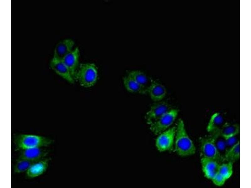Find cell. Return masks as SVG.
<instances>
[{"label": "cell", "instance_id": "6da1fadb", "mask_svg": "<svg viewBox=\"0 0 251 188\" xmlns=\"http://www.w3.org/2000/svg\"><path fill=\"white\" fill-rule=\"evenodd\" d=\"M174 146L175 151L182 157L191 155L195 152L194 144L186 132L183 121L180 119L176 127Z\"/></svg>", "mask_w": 251, "mask_h": 188}, {"label": "cell", "instance_id": "7a4b0ae2", "mask_svg": "<svg viewBox=\"0 0 251 188\" xmlns=\"http://www.w3.org/2000/svg\"><path fill=\"white\" fill-rule=\"evenodd\" d=\"M13 139L17 150L46 147L53 142L52 139L46 137L29 134H15L13 136Z\"/></svg>", "mask_w": 251, "mask_h": 188}, {"label": "cell", "instance_id": "3957f363", "mask_svg": "<svg viewBox=\"0 0 251 188\" xmlns=\"http://www.w3.org/2000/svg\"><path fill=\"white\" fill-rule=\"evenodd\" d=\"M98 77V68L93 63L81 64L79 66L75 77L80 85L85 88L93 86Z\"/></svg>", "mask_w": 251, "mask_h": 188}, {"label": "cell", "instance_id": "277c9868", "mask_svg": "<svg viewBox=\"0 0 251 188\" xmlns=\"http://www.w3.org/2000/svg\"><path fill=\"white\" fill-rule=\"evenodd\" d=\"M215 140V138L212 137L203 138L201 139V158L212 159L219 162L222 160V156L216 146Z\"/></svg>", "mask_w": 251, "mask_h": 188}, {"label": "cell", "instance_id": "5b68a950", "mask_svg": "<svg viewBox=\"0 0 251 188\" xmlns=\"http://www.w3.org/2000/svg\"><path fill=\"white\" fill-rule=\"evenodd\" d=\"M176 127H173L160 133L156 141V146L161 152L172 151L174 148Z\"/></svg>", "mask_w": 251, "mask_h": 188}, {"label": "cell", "instance_id": "8992f818", "mask_svg": "<svg viewBox=\"0 0 251 188\" xmlns=\"http://www.w3.org/2000/svg\"><path fill=\"white\" fill-rule=\"evenodd\" d=\"M178 114V111L171 109L151 124L150 129L155 134H159L167 130L174 122Z\"/></svg>", "mask_w": 251, "mask_h": 188}, {"label": "cell", "instance_id": "52a82bcc", "mask_svg": "<svg viewBox=\"0 0 251 188\" xmlns=\"http://www.w3.org/2000/svg\"><path fill=\"white\" fill-rule=\"evenodd\" d=\"M171 109L170 105L165 102L155 104L146 114V118L147 123L151 125Z\"/></svg>", "mask_w": 251, "mask_h": 188}, {"label": "cell", "instance_id": "ba28073f", "mask_svg": "<svg viewBox=\"0 0 251 188\" xmlns=\"http://www.w3.org/2000/svg\"><path fill=\"white\" fill-rule=\"evenodd\" d=\"M51 68L56 74L71 84H74L75 80L62 60L53 57L50 63Z\"/></svg>", "mask_w": 251, "mask_h": 188}, {"label": "cell", "instance_id": "9c48e42d", "mask_svg": "<svg viewBox=\"0 0 251 188\" xmlns=\"http://www.w3.org/2000/svg\"><path fill=\"white\" fill-rule=\"evenodd\" d=\"M79 49L78 47H76L65 55L62 59L75 80L76 74L79 66Z\"/></svg>", "mask_w": 251, "mask_h": 188}, {"label": "cell", "instance_id": "30bf717a", "mask_svg": "<svg viewBox=\"0 0 251 188\" xmlns=\"http://www.w3.org/2000/svg\"><path fill=\"white\" fill-rule=\"evenodd\" d=\"M19 158L28 159L40 161L48 154L49 151L42 147H34L19 150Z\"/></svg>", "mask_w": 251, "mask_h": 188}, {"label": "cell", "instance_id": "8fae6325", "mask_svg": "<svg viewBox=\"0 0 251 188\" xmlns=\"http://www.w3.org/2000/svg\"><path fill=\"white\" fill-rule=\"evenodd\" d=\"M200 163L202 171L207 178L211 180L218 172L220 164L216 160L201 158Z\"/></svg>", "mask_w": 251, "mask_h": 188}, {"label": "cell", "instance_id": "7c38bea8", "mask_svg": "<svg viewBox=\"0 0 251 188\" xmlns=\"http://www.w3.org/2000/svg\"><path fill=\"white\" fill-rule=\"evenodd\" d=\"M74 45V41L71 39H65L60 41L55 48L53 57L62 60L73 49Z\"/></svg>", "mask_w": 251, "mask_h": 188}, {"label": "cell", "instance_id": "4fadbf2b", "mask_svg": "<svg viewBox=\"0 0 251 188\" xmlns=\"http://www.w3.org/2000/svg\"><path fill=\"white\" fill-rule=\"evenodd\" d=\"M151 99L153 101H160L165 96L166 90L162 84L154 81H152L147 90Z\"/></svg>", "mask_w": 251, "mask_h": 188}, {"label": "cell", "instance_id": "5bb4252c", "mask_svg": "<svg viewBox=\"0 0 251 188\" xmlns=\"http://www.w3.org/2000/svg\"><path fill=\"white\" fill-rule=\"evenodd\" d=\"M50 159H43L34 164L26 171V176L32 178L42 175L46 170Z\"/></svg>", "mask_w": 251, "mask_h": 188}, {"label": "cell", "instance_id": "9a60e30c", "mask_svg": "<svg viewBox=\"0 0 251 188\" xmlns=\"http://www.w3.org/2000/svg\"><path fill=\"white\" fill-rule=\"evenodd\" d=\"M239 126L238 124L225 123L217 131L214 133L226 139L238 134L239 131Z\"/></svg>", "mask_w": 251, "mask_h": 188}, {"label": "cell", "instance_id": "2e32d148", "mask_svg": "<svg viewBox=\"0 0 251 188\" xmlns=\"http://www.w3.org/2000/svg\"><path fill=\"white\" fill-rule=\"evenodd\" d=\"M123 84L126 90L132 93L145 94L147 88L138 83L128 75L123 78Z\"/></svg>", "mask_w": 251, "mask_h": 188}, {"label": "cell", "instance_id": "e0dca14e", "mask_svg": "<svg viewBox=\"0 0 251 188\" xmlns=\"http://www.w3.org/2000/svg\"><path fill=\"white\" fill-rule=\"evenodd\" d=\"M223 118L221 114L216 112L211 116L207 125L206 129L209 132L215 133L224 124Z\"/></svg>", "mask_w": 251, "mask_h": 188}, {"label": "cell", "instance_id": "ac0fdd59", "mask_svg": "<svg viewBox=\"0 0 251 188\" xmlns=\"http://www.w3.org/2000/svg\"><path fill=\"white\" fill-rule=\"evenodd\" d=\"M38 161L19 157L14 166L13 172L15 173L26 172L33 164Z\"/></svg>", "mask_w": 251, "mask_h": 188}, {"label": "cell", "instance_id": "d6986e66", "mask_svg": "<svg viewBox=\"0 0 251 188\" xmlns=\"http://www.w3.org/2000/svg\"><path fill=\"white\" fill-rule=\"evenodd\" d=\"M240 156V143L239 140L230 148L226 152L224 159L227 162H233L237 160Z\"/></svg>", "mask_w": 251, "mask_h": 188}, {"label": "cell", "instance_id": "ffe728a7", "mask_svg": "<svg viewBox=\"0 0 251 188\" xmlns=\"http://www.w3.org/2000/svg\"><path fill=\"white\" fill-rule=\"evenodd\" d=\"M128 76L139 84L147 88L146 86L148 83V79L143 72L138 70H132L128 72Z\"/></svg>", "mask_w": 251, "mask_h": 188}, {"label": "cell", "instance_id": "44dd1931", "mask_svg": "<svg viewBox=\"0 0 251 188\" xmlns=\"http://www.w3.org/2000/svg\"><path fill=\"white\" fill-rule=\"evenodd\" d=\"M218 173L227 180L230 178L233 173V163L227 162L220 164Z\"/></svg>", "mask_w": 251, "mask_h": 188}, {"label": "cell", "instance_id": "7402d4cb", "mask_svg": "<svg viewBox=\"0 0 251 188\" xmlns=\"http://www.w3.org/2000/svg\"><path fill=\"white\" fill-rule=\"evenodd\" d=\"M227 180L218 172L211 179L213 183L219 186H222Z\"/></svg>", "mask_w": 251, "mask_h": 188}, {"label": "cell", "instance_id": "603a6c76", "mask_svg": "<svg viewBox=\"0 0 251 188\" xmlns=\"http://www.w3.org/2000/svg\"><path fill=\"white\" fill-rule=\"evenodd\" d=\"M235 137V136H233L225 139L226 145L231 146V147L239 140L237 141V138Z\"/></svg>", "mask_w": 251, "mask_h": 188}, {"label": "cell", "instance_id": "cb8c5ba5", "mask_svg": "<svg viewBox=\"0 0 251 188\" xmlns=\"http://www.w3.org/2000/svg\"><path fill=\"white\" fill-rule=\"evenodd\" d=\"M218 142H218L217 144V145H216L217 148L219 150V149L223 150L226 147V146L225 141H224V142H223L224 141H220Z\"/></svg>", "mask_w": 251, "mask_h": 188}]
</instances>
